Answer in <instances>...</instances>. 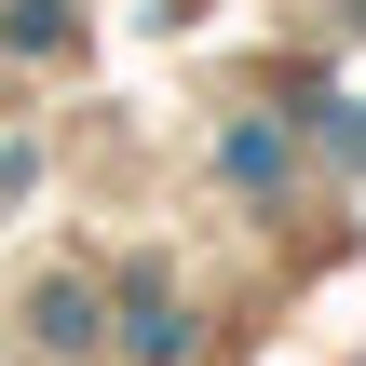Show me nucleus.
Listing matches in <instances>:
<instances>
[{
  "label": "nucleus",
  "instance_id": "nucleus-1",
  "mask_svg": "<svg viewBox=\"0 0 366 366\" xmlns=\"http://www.w3.org/2000/svg\"><path fill=\"white\" fill-rule=\"evenodd\" d=\"M14 190H27V149H0V204H14Z\"/></svg>",
  "mask_w": 366,
  "mask_h": 366
}]
</instances>
